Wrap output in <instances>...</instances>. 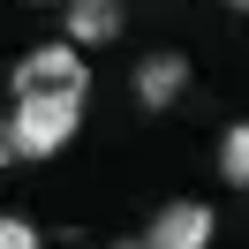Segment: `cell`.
Instances as JSON below:
<instances>
[{
    "label": "cell",
    "mask_w": 249,
    "mask_h": 249,
    "mask_svg": "<svg viewBox=\"0 0 249 249\" xmlns=\"http://www.w3.org/2000/svg\"><path fill=\"white\" fill-rule=\"evenodd\" d=\"M76 121H83V91H16V159H53L76 143Z\"/></svg>",
    "instance_id": "obj_1"
},
{
    "label": "cell",
    "mask_w": 249,
    "mask_h": 249,
    "mask_svg": "<svg viewBox=\"0 0 249 249\" xmlns=\"http://www.w3.org/2000/svg\"><path fill=\"white\" fill-rule=\"evenodd\" d=\"M83 46L76 38H53V46H38V53H23V68H16V91H83Z\"/></svg>",
    "instance_id": "obj_2"
},
{
    "label": "cell",
    "mask_w": 249,
    "mask_h": 249,
    "mask_svg": "<svg viewBox=\"0 0 249 249\" xmlns=\"http://www.w3.org/2000/svg\"><path fill=\"white\" fill-rule=\"evenodd\" d=\"M212 234H219V219H212V204H196V196L166 204V212L151 219V249H204Z\"/></svg>",
    "instance_id": "obj_3"
},
{
    "label": "cell",
    "mask_w": 249,
    "mask_h": 249,
    "mask_svg": "<svg viewBox=\"0 0 249 249\" xmlns=\"http://www.w3.org/2000/svg\"><path fill=\"white\" fill-rule=\"evenodd\" d=\"M121 31H128L121 0H68V38L76 46H113Z\"/></svg>",
    "instance_id": "obj_4"
},
{
    "label": "cell",
    "mask_w": 249,
    "mask_h": 249,
    "mask_svg": "<svg viewBox=\"0 0 249 249\" xmlns=\"http://www.w3.org/2000/svg\"><path fill=\"white\" fill-rule=\"evenodd\" d=\"M181 83H189V61H181V53H151V61L136 68V98H143V106H174Z\"/></svg>",
    "instance_id": "obj_5"
},
{
    "label": "cell",
    "mask_w": 249,
    "mask_h": 249,
    "mask_svg": "<svg viewBox=\"0 0 249 249\" xmlns=\"http://www.w3.org/2000/svg\"><path fill=\"white\" fill-rule=\"evenodd\" d=\"M219 174H227L234 189H249V121H234L227 136H219Z\"/></svg>",
    "instance_id": "obj_6"
},
{
    "label": "cell",
    "mask_w": 249,
    "mask_h": 249,
    "mask_svg": "<svg viewBox=\"0 0 249 249\" xmlns=\"http://www.w3.org/2000/svg\"><path fill=\"white\" fill-rule=\"evenodd\" d=\"M31 242H38L31 219H0V249H31Z\"/></svg>",
    "instance_id": "obj_7"
},
{
    "label": "cell",
    "mask_w": 249,
    "mask_h": 249,
    "mask_svg": "<svg viewBox=\"0 0 249 249\" xmlns=\"http://www.w3.org/2000/svg\"><path fill=\"white\" fill-rule=\"evenodd\" d=\"M8 159H16V128L0 121V166H8Z\"/></svg>",
    "instance_id": "obj_8"
},
{
    "label": "cell",
    "mask_w": 249,
    "mask_h": 249,
    "mask_svg": "<svg viewBox=\"0 0 249 249\" xmlns=\"http://www.w3.org/2000/svg\"><path fill=\"white\" fill-rule=\"evenodd\" d=\"M234 8H249V0H234Z\"/></svg>",
    "instance_id": "obj_9"
}]
</instances>
